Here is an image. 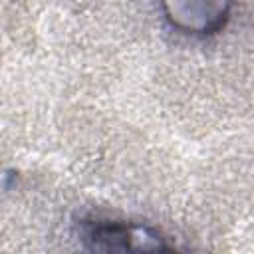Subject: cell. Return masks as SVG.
<instances>
[{
	"label": "cell",
	"instance_id": "obj_1",
	"mask_svg": "<svg viewBox=\"0 0 254 254\" xmlns=\"http://www.w3.org/2000/svg\"><path fill=\"white\" fill-rule=\"evenodd\" d=\"M169 24L187 34L216 32L230 10V0H161Z\"/></svg>",
	"mask_w": 254,
	"mask_h": 254
},
{
	"label": "cell",
	"instance_id": "obj_2",
	"mask_svg": "<svg viewBox=\"0 0 254 254\" xmlns=\"http://www.w3.org/2000/svg\"><path fill=\"white\" fill-rule=\"evenodd\" d=\"M85 240L95 250H157L163 242L147 228L119 222H99L87 228Z\"/></svg>",
	"mask_w": 254,
	"mask_h": 254
}]
</instances>
